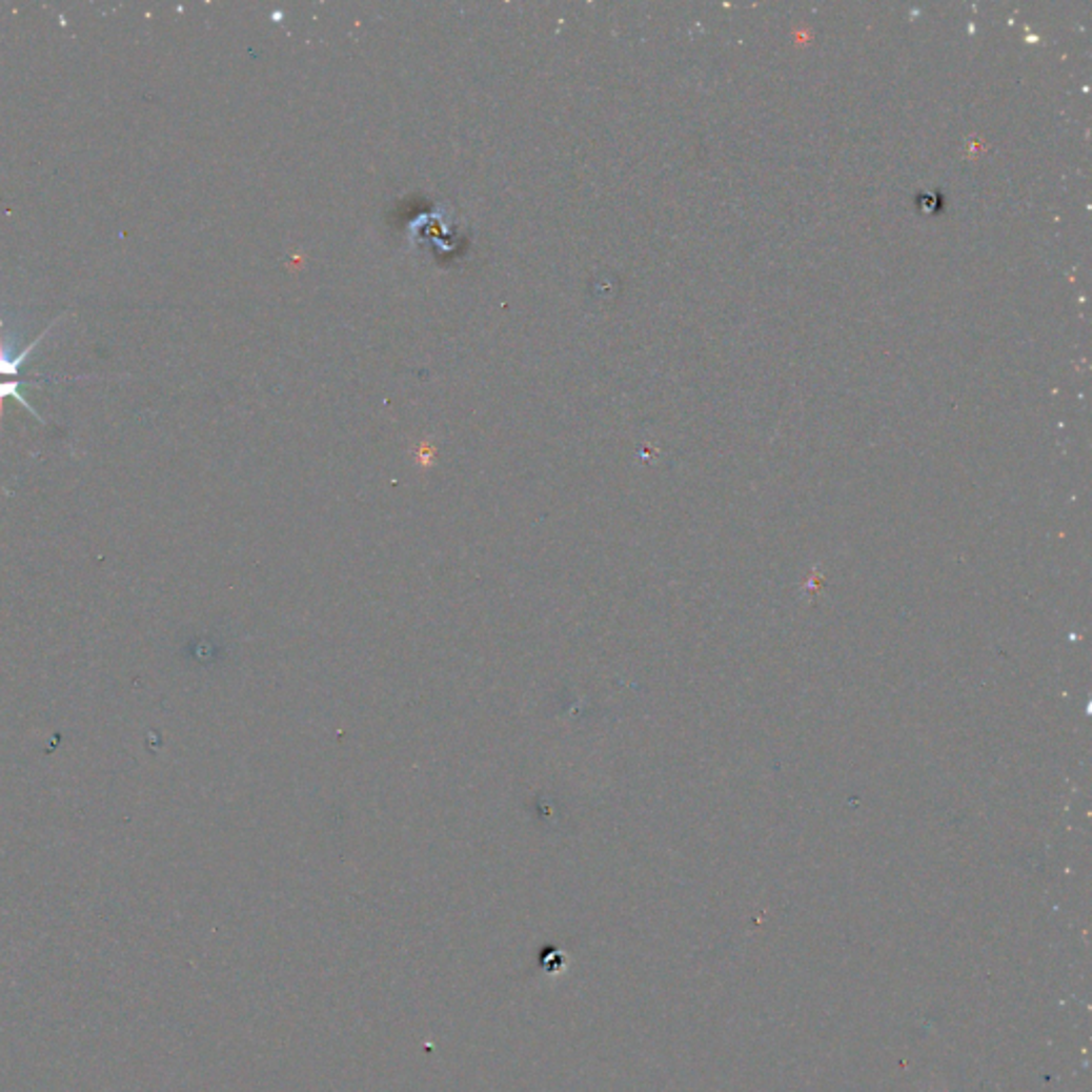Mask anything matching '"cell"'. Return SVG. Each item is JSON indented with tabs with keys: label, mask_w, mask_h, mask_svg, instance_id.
<instances>
[{
	"label": "cell",
	"mask_w": 1092,
	"mask_h": 1092,
	"mask_svg": "<svg viewBox=\"0 0 1092 1092\" xmlns=\"http://www.w3.org/2000/svg\"><path fill=\"white\" fill-rule=\"evenodd\" d=\"M56 323L47 325V329L43 333H39V338L35 342H31L20 355H14V348H12V340L3 336V323H0V376H16L20 371V367L26 363V359L31 357V352L41 344V340L52 331Z\"/></svg>",
	"instance_id": "1"
},
{
	"label": "cell",
	"mask_w": 1092,
	"mask_h": 1092,
	"mask_svg": "<svg viewBox=\"0 0 1092 1092\" xmlns=\"http://www.w3.org/2000/svg\"><path fill=\"white\" fill-rule=\"evenodd\" d=\"M33 384L37 386L39 382H20V380H18V382H14V380H12V382H0V408H3V400L9 396V398H16V400H18V402H20V404H22V406H24V408L35 417V419L43 421V419L35 412V408H33V406L22 398V393H20V388H22V386H33Z\"/></svg>",
	"instance_id": "2"
}]
</instances>
